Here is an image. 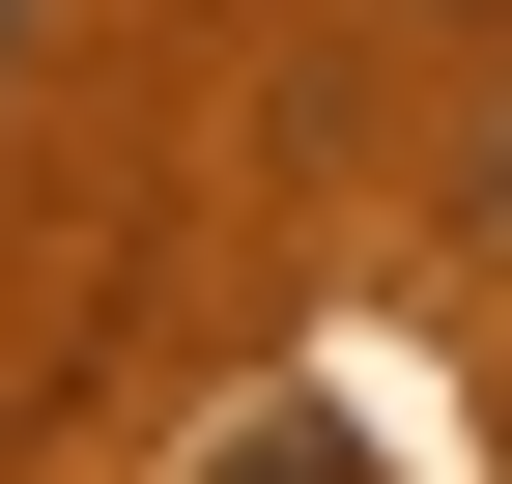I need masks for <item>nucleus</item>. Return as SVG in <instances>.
Returning a JSON list of instances; mask_svg holds the SVG:
<instances>
[{
	"instance_id": "7ed1b4c3",
	"label": "nucleus",
	"mask_w": 512,
	"mask_h": 484,
	"mask_svg": "<svg viewBox=\"0 0 512 484\" xmlns=\"http://www.w3.org/2000/svg\"><path fill=\"white\" fill-rule=\"evenodd\" d=\"M456 29H484V0H456Z\"/></svg>"
},
{
	"instance_id": "f257e3e1",
	"label": "nucleus",
	"mask_w": 512,
	"mask_h": 484,
	"mask_svg": "<svg viewBox=\"0 0 512 484\" xmlns=\"http://www.w3.org/2000/svg\"><path fill=\"white\" fill-rule=\"evenodd\" d=\"M484 228H512V114H484Z\"/></svg>"
},
{
	"instance_id": "f03ea898",
	"label": "nucleus",
	"mask_w": 512,
	"mask_h": 484,
	"mask_svg": "<svg viewBox=\"0 0 512 484\" xmlns=\"http://www.w3.org/2000/svg\"><path fill=\"white\" fill-rule=\"evenodd\" d=\"M0 57H29V0H0Z\"/></svg>"
}]
</instances>
